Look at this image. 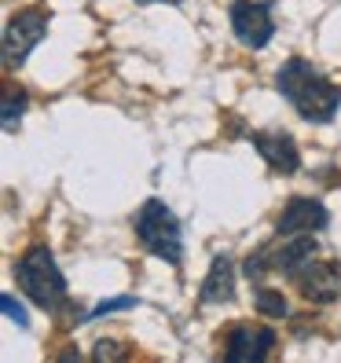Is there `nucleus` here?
I'll return each instance as SVG.
<instances>
[{"label": "nucleus", "instance_id": "1", "mask_svg": "<svg viewBox=\"0 0 341 363\" xmlns=\"http://www.w3.org/2000/svg\"><path fill=\"white\" fill-rule=\"evenodd\" d=\"M275 89H279V96L312 125L334 121L337 106H341V89L301 55L286 59L279 67V74H275Z\"/></svg>", "mask_w": 341, "mask_h": 363}, {"label": "nucleus", "instance_id": "2", "mask_svg": "<svg viewBox=\"0 0 341 363\" xmlns=\"http://www.w3.org/2000/svg\"><path fill=\"white\" fill-rule=\"evenodd\" d=\"M15 283L37 308L45 312H59L67 305V279L52 257V250L45 242H33L15 264Z\"/></svg>", "mask_w": 341, "mask_h": 363}, {"label": "nucleus", "instance_id": "3", "mask_svg": "<svg viewBox=\"0 0 341 363\" xmlns=\"http://www.w3.org/2000/svg\"><path fill=\"white\" fill-rule=\"evenodd\" d=\"M133 231L143 242L147 253L169 261L173 268L184 264V228L177 220V213L169 209L162 199H147L136 213H133Z\"/></svg>", "mask_w": 341, "mask_h": 363}, {"label": "nucleus", "instance_id": "4", "mask_svg": "<svg viewBox=\"0 0 341 363\" xmlns=\"http://www.w3.org/2000/svg\"><path fill=\"white\" fill-rule=\"evenodd\" d=\"M45 37H48V11L23 8L18 15H11V23L4 26V40H0V48H4V67L18 70Z\"/></svg>", "mask_w": 341, "mask_h": 363}, {"label": "nucleus", "instance_id": "5", "mask_svg": "<svg viewBox=\"0 0 341 363\" xmlns=\"http://www.w3.org/2000/svg\"><path fill=\"white\" fill-rule=\"evenodd\" d=\"M228 18H231V33L239 37L242 48L261 52L275 37V18H272L268 4H261V0H231Z\"/></svg>", "mask_w": 341, "mask_h": 363}, {"label": "nucleus", "instance_id": "6", "mask_svg": "<svg viewBox=\"0 0 341 363\" xmlns=\"http://www.w3.org/2000/svg\"><path fill=\"white\" fill-rule=\"evenodd\" d=\"M275 330L261 323H235L224 341V363H268L275 349Z\"/></svg>", "mask_w": 341, "mask_h": 363}, {"label": "nucleus", "instance_id": "7", "mask_svg": "<svg viewBox=\"0 0 341 363\" xmlns=\"http://www.w3.org/2000/svg\"><path fill=\"white\" fill-rule=\"evenodd\" d=\"M327 224H330V213L323 202L297 195L283 206L279 220H275V235H312V231H323Z\"/></svg>", "mask_w": 341, "mask_h": 363}, {"label": "nucleus", "instance_id": "8", "mask_svg": "<svg viewBox=\"0 0 341 363\" xmlns=\"http://www.w3.org/2000/svg\"><path fill=\"white\" fill-rule=\"evenodd\" d=\"M294 283H297V290H301V297H308V301L330 305V301H337V294H341V264L312 261V264H305L301 272L294 275Z\"/></svg>", "mask_w": 341, "mask_h": 363}, {"label": "nucleus", "instance_id": "9", "mask_svg": "<svg viewBox=\"0 0 341 363\" xmlns=\"http://www.w3.org/2000/svg\"><path fill=\"white\" fill-rule=\"evenodd\" d=\"M250 143L257 147V155L283 177H294L301 169V151L290 133H279V129H264V133H250Z\"/></svg>", "mask_w": 341, "mask_h": 363}, {"label": "nucleus", "instance_id": "10", "mask_svg": "<svg viewBox=\"0 0 341 363\" xmlns=\"http://www.w3.org/2000/svg\"><path fill=\"white\" fill-rule=\"evenodd\" d=\"M264 250H268V268H272V272L297 275L305 264H312V261H315L319 242L312 239V235H297V239H290V242H283V246L264 242Z\"/></svg>", "mask_w": 341, "mask_h": 363}, {"label": "nucleus", "instance_id": "11", "mask_svg": "<svg viewBox=\"0 0 341 363\" xmlns=\"http://www.w3.org/2000/svg\"><path fill=\"white\" fill-rule=\"evenodd\" d=\"M199 301L202 305H224V301H235V264H231L228 253H217L206 272V283L199 290Z\"/></svg>", "mask_w": 341, "mask_h": 363}, {"label": "nucleus", "instance_id": "12", "mask_svg": "<svg viewBox=\"0 0 341 363\" xmlns=\"http://www.w3.org/2000/svg\"><path fill=\"white\" fill-rule=\"evenodd\" d=\"M26 92L23 89H8L4 92V103H0V121H4V133H15L18 129V118L26 114Z\"/></svg>", "mask_w": 341, "mask_h": 363}, {"label": "nucleus", "instance_id": "13", "mask_svg": "<svg viewBox=\"0 0 341 363\" xmlns=\"http://www.w3.org/2000/svg\"><path fill=\"white\" fill-rule=\"evenodd\" d=\"M253 301H257V312L268 315V319H286V315H290V305H286V297H283L279 290H264V286H261Z\"/></svg>", "mask_w": 341, "mask_h": 363}, {"label": "nucleus", "instance_id": "14", "mask_svg": "<svg viewBox=\"0 0 341 363\" xmlns=\"http://www.w3.org/2000/svg\"><path fill=\"white\" fill-rule=\"evenodd\" d=\"M92 363H129V345H121L118 337H103L92 349Z\"/></svg>", "mask_w": 341, "mask_h": 363}, {"label": "nucleus", "instance_id": "15", "mask_svg": "<svg viewBox=\"0 0 341 363\" xmlns=\"http://www.w3.org/2000/svg\"><path fill=\"white\" fill-rule=\"evenodd\" d=\"M136 305H140V297H133V294L106 297V301H99V305L92 308V319H99V315H111V312H125V308H136Z\"/></svg>", "mask_w": 341, "mask_h": 363}, {"label": "nucleus", "instance_id": "16", "mask_svg": "<svg viewBox=\"0 0 341 363\" xmlns=\"http://www.w3.org/2000/svg\"><path fill=\"white\" fill-rule=\"evenodd\" d=\"M0 308H4V315L11 319V323H15L18 330H30V315H26V308L18 305L11 294H4V297H0Z\"/></svg>", "mask_w": 341, "mask_h": 363}, {"label": "nucleus", "instance_id": "17", "mask_svg": "<svg viewBox=\"0 0 341 363\" xmlns=\"http://www.w3.org/2000/svg\"><path fill=\"white\" fill-rule=\"evenodd\" d=\"M55 363H81V349H77V345H67V349L59 352Z\"/></svg>", "mask_w": 341, "mask_h": 363}, {"label": "nucleus", "instance_id": "18", "mask_svg": "<svg viewBox=\"0 0 341 363\" xmlns=\"http://www.w3.org/2000/svg\"><path fill=\"white\" fill-rule=\"evenodd\" d=\"M136 4H180V0H136Z\"/></svg>", "mask_w": 341, "mask_h": 363}]
</instances>
